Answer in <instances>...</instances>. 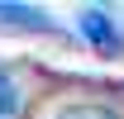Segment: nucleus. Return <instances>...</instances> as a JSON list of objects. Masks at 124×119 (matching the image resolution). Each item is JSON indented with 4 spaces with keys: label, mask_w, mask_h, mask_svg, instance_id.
I'll list each match as a JSON object with an SVG mask.
<instances>
[{
    "label": "nucleus",
    "mask_w": 124,
    "mask_h": 119,
    "mask_svg": "<svg viewBox=\"0 0 124 119\" xmlns=\"http://www.w3.org/2000/svg\"><path fill=\"white\" fill-rule=\"evenodd\" d=\"M53 119H124V114H115L105 105H67V110H57Z\"/></svg>",
    "instance_id": "7ed1b4c3"
},
{
    "label": "nucleus",
    "mask_w": 124,
    "mask_h": 119,
    "mask_svg": "<svg viewBox=\"0 0 124 119\" xmlns=\"http://www.w3.org/2000/svg\"><path fill=\"white\" fill-rule=\"evenodd\" d=\"M77 33L100 52V57H119V52H124V29H119V19L110 15V10H100V5H86V10L77 15Z\"/></svg>",
    "instance_id": "f257e3e1"
},
{
    "label": "nucleus",
    "mask_w": 124,
    "mask_h": 119,
    "mask_svg": "<svg viewBox=\"0 0 124 119\" xmlns=\"http://www.w3.org/2000/svg\"><path fill=\"white\" fill-rule=\"evenodd\" d=\"M0 119H19V86L0 72Z\"/></svg>",
    "instance_id": "20e7f679"
},
{
    "label": "nucleus",
    "mask_w": 124,
    "mask_h": 119,
    "mask_svg": "<svg viewBox=\"0 0 124 119\" xmlns=\"http://www.w3.org/2000/svg\"><path fill=\"white\" fill-rule=\"evenodd\" d=\"M0 29L5 33H57V24L38 5H10V0H0Z\"/></svg>",
    "instance_id": "f03ea898"
}]
</instances>
